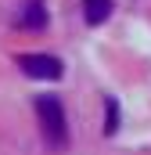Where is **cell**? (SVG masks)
<instances>
[{
	"label": "cell",
	"instance_id": "6da1fadb",
	"mask_svg": "<svg viewBox=\"0 0 151 155\" xmlns=\"http://www.w3.org/2000/svg\"><path fill=\"white\" fill-rule=\"evenodd\" d=\"M36 116H40V134L47 141V148L61 152L69 144V119H65V105L54 94H40L36 97Z\"/></svg>",
	"mask_w": 151,
	"mask_h": 155
},
{
	"label": "cell",
	"instance_id": "3957f363",
	"mask_svg": "<svg viewBox=\"0 0 151 155\" xmlns=\"http://www.w3.org/2000/svg\"><path fill=\"white\" fill-rule=\"evenodd\" d=\"M14 22H18V29H43V25H47V7H43V0H25Z\"/></svg>",
	"mask_w": 151,
	"mask_h": 155
},
{
	"label": "cell",
	"instance_id": "7a4b0ae2",
	"mask_svg": "<svg viewBox=\"0 0 151 155\" xmlns=\"http://www.w3.org/2000/svg\"><path fill=\"white\" fill-rule=\"evenodd\" d=\"M18 69L29 79H61L65 65L54 54H18Z\"/></svg>",
	"mask_w": 151,
	"mask_h": 155
},
{
	"label": "cell",
	"instance_id": "5b68a950",
	"mask_svg": "<svg viewBox=\"0 0 151 155\" xmlns=\"http://www.w3.org/2000/svg\"><path fill=\"white\" fill-rule=\"evenodd\" d=\"M104 105H108V119H104V134L112 137L115 130H119V105H115V97H108Z\"/></svg>",
	"mask_w": 151,
	"mask_h": 155
},
{
	"label": "cell",
	"instance_id": "277c9868",
	"mask_svg": "<svg viewBox=\"0 0 151 155\" xmlns=\"http://www.w3.org/2000/svg\"><path fill=\"white\" fill-rule=\"evenodd\" d=\"M83 15H86V25H101L112 15V0H83Z\"/></svg>",
	"mask_w": 151,
	"mask_h": 155
}]
</instances>
